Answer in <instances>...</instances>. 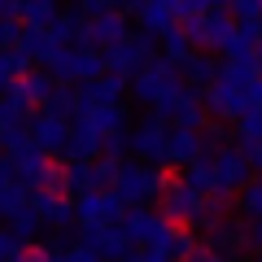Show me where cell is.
I'll list each match as a JSON object with an SVG mask.
<instances>
[{
  "label": "cell",
  "mask_w": 262,
  "mask_h": 262,
  "mask_svg": "<svg viewBox=\"0 0 262 262\" xmlns=\"http://www.w3.org/2000/svg\"><path fill=\"white\" fill-rule=\"evenodd\" d=\"M57 5H48V0H31V5H18V22L22 27H39V31H48L53 27V18H57Z\"/></svg>",
  "instance_id": "23"
},
{
  "label": "cell",
  "mask_w": 262,
  "mask_h": 262,
  "mask_svg": "<svg viewBox=\"0 0 262 262\" xmlns=\"http://www.w3.org/2000/svg\"><path fill=\"white\" fill-rule=\"evenodd\" d=\"M5 232H9L13 241H22V245H31V236L39 232V219H35V210H31V206H22L18 214H13L9 223H5Z\"/></svg>",
  "instance_id": "26"
},
{
  "label": "cell",
  "mask_w": 262,
  "mask_h": 262,
  "mask_svg": "<svg viewBox=\"0 0 262 262\" xmlns=\"http://www.w3.org/2000/svg\"><path fill=\"white\" fill-rule=\"evenodd\" d=\"M122 18H140V35L162 39L166 31L179 27L175 18V0H153V5H122Z\"/></svg>",
  "instance_id": "10"
},
{
  "label": "cell",
  "mask_w": 262,
  "mask_h": 262,
  "mask_svg": "<svg viewBox=\"0 0 262 262\" xmlns=\"http://www.w3.org/2000/svg\"><path fill=\"white\" fill-rule=\"evenodd\" d=\"M184 188H192L196 196H210L214 192V166H210V158H196L184 166V179H179Z\"/></svg>",
  "instance_id": "21"
},
{
  "label": "cell",
  "mask_w": 262,
  "mask_h": 262,
  "mask_svg": "<svg viewBox=\"0 0 262 262\" xmlns=\"http://www.w3.org/2000/svg\"><path fill=\"white\" fill-rule=\"evenodd\" d=\"M22 249H27V245H22V241H13V236L5 232V227H0V262H13Z\"/></svg>",
  "instance_id": "39"
},
{
  "label": "cell",
  "mask_w": 262,
  "mask_h": 262,
  "mask_svg": "<svg viewBox=\"0 0 262 262\" xmlns=\"http://www.w3.org/2000/svg\"><path fill=\"white\" fill-rule=\"evenodd\" d=\"M61 262H101L96 258V249H88V245H70V249H61Z\"/></svg>",
  "instance_id": "38"
},
{
  "label": "cell",
  "mask_w": 262,
  "mask_h": 262,
  "mask_svg": "<svg viewBox=\"0 0 262 262\" xmlns=\"http://www.w3.org/2000/svg\"><path fill=\"white\" fill-rule=\"evenodd\" d=\"M184 262H232V258H219V253H210V249H196L192 258H184Z\"/></svg>",
  "instance_id": "42"
},
{
  "label": "cell",
  "mask_w": 262,
  "mask_h": 262,
  "mask_svg": "<svg viewBox=\"0 0 262 262\" xmlns=\"http://www.w3.org/2000/svg\"><path fill=\"white\" fill-rule=\"evenodd\" d=\"M75 118H83L101 140H105V136H127V131H131V118H127L122 105H92V110H75Z\"/></svg>",
  "instance_id": "15"
},
{
  "label": "cell",
  "mask_w": 262,
  "mask_h": 262,
  "mask_svg": "<svg viewBox=\"0 0 262 262\" xmlns=\"http://www.w3.org/2000/svg\"><path fill=\"white\" fill-rule=\"evenodd\" d=\"M22 144H31V140H27V127H13V122H0V153H5V158H13V153H18Z\"/></svg>",
  "instance_id": "34"
},
{
  "label": "cell",
  "mask_w": 262,
  "mask_h": 262,
  "mask_svg": "<svg viewBox=\"0 0 262 262\" xmlns=\"http://www.w3.org/2000/svg\"><path fill=\"white\" fill-rule=\"evenodd\" d=\"M122 153H127V136H105V140H101V158L122 162Z\"/></svg>",
  "instance_id": "37"
},
{
  "label": "cell",
  "mask_w": 262,
  "mask_h": 262,
  "mask_svg": "<svg viewBox=\"0 0 262 262\" xmlns=\"http://www.w3.org/2000/svg\"><path fill=\"white\" fill-rule=\"evenodd\" d=\"M39 110H44V114H57V118H75V88H70V83H57L53 96H48Z\"/></svg>",
  "instance_id": "27"
},
{
  "label": "cell",
  "mask_w": 262,
  "mask_h": 262,
  "mask_svg": "<svg viewBox=\"0 0 262 262\" xmlns=\"http://www.w3.org/2000/svg\"><path fill=\"white\" fill-rule=\"evenodd\" d=\"M201 210H206V196H196L192 188H184L175 179V184L162 192V223H170V227H179V223H196L201 219Z\"/></svg>",
  "instance_id": "8"
},
{
  "label": "cell",
  "mask_w": 262,
  "mask_h": 262,
  "mask_svg": "<svg viewBox=\"0 0 262 262\" xmlns=\"http://www.w3.org/2000/svg\"><path fill=\"white\" fill-rule=\"evenodd\" d=\"M27 201H31V192H27V188H18L13 179H9V184H0V219H5V223H9V219L18 214V210L27 206Z\"/></svg>",
  "instance_id": "29"
},
{
  "label": "cell",
  "mask_w": 262,
  "mask_h": 262,
  "mask_svg": "<svg viewBox=\"0 0 262 262\" xmlns=\"http://www.w3.org/2000/svg\"><path fill=\"white\" fill-rule=\"evenodd\" d=\"M127 96V79L118 75H101L92 83H79L75 88V110H92V105H122Z\"/></svg>",
  "instance_id": "12"
},
{
  "label": "cell",
  "mask_w": 262,
  "mask_h": 262,
  "mask_svg": "<svg viewBox=\"0 0 262 262\" xmlns=\"http://www.w3.org/2000/svg\"><path fill=\"white\" fill-rule=\"evenodd\" d=\"M258 262H262V249H258Z\"/></svg>",
  "instance_id": "47"
},
{
  "label": "cell",
  "mask_w": 262,
  "mask_h": 262,
  "mask_svg": "<svg viewBox=\"0 0 262 262\" xmlns=\"http://www.w3.org/2000/svg\"><path fill=\"white\" fill-rule=\"evenodd\" d=\"M122 262H136V253H131V258H122Z\"/></svg>",
  "instance_id": "46"
},
{
  "label": "cell",
  "mask_w": 262,
  "mask_h": 262,
  "mask_svg": "<svg viewBox=\"0 0 262 262\" xmlns=\"http://www.w3.org/2000/svg\"><path fill=\"white\" fill-rule=\"evenodd\" d=\"M227 18H232L236 27H258L262 22V0H232V5H227Z\"/></svg>",
  "instance_id": "31"
},
{
  "label": "cell",
  "mask_w": 262,
  "mask_h": 262,
  "mask_svg": "<svg viewBox=\"0 0 262 262\" xmlns=\"http://www.w3.org/2000/svg\"><path fill=\"white\" fill-rule=\"evenodd\" d=\"M245 105H249V110H262V75L245 88Z\"/></svg>",
  "instance_id": "40"
},
{
  "label": "cell",
  "mask_w": 262,
  "mask_h": 262,
  "mask_svg": "<svg viewBox=\"0 0 262 262\" xmlns=\"http://www.w3.org/2000/svg\"><path fill=\"white\" fill-rule=\"evenodd\" d=\"M175 70H179V83H184V88H196V92H201V88H210V83L219 79L214 53H188Z\"/></svg>",
  "instance_id": "17"
},
{
  "label": "cell",
  "mask_w": 262,
  "mask_h": 262,
  "mask_svg": "<svg viewBox=\"0 0 262 262\" xmlns=\"http://www.w3.org/2000/svg\"><path fill=\"white\" fill-rule=\"evenodd\" d=\"M196 249H201L196 236L184 232V227H175V232H170V245H166V258H170V262H184V258H192Z\"/></svg>",
  "instance_id": "32"
},
{
  "label": "cell",
  "mask_w": 262,
  "mask_h": 262,
  "mask_svg": "<svg viewBox=\"0 0 262 262\" xmlns=\"http://www.w3.org/2000/svg\"><path fill=\"white\" fill-rule=\"evenodd\" d=\"M245 236H249V227L232 223V219H219L214 227H210V253H219V258H232L236 249H245Z\"/></svg>",
  "instance_id": "19"
},
{
  "label": "cell",
  "mask_w": 262,
  "mask_h": 262,
  "mask_svg": "<svg viewBox=\"0 0 262 262\" xmlns=\"http://www.w3.org/2000/svg\"><path fill=\"white\" fill-rule=\"evenodd\" d=\"M31 75V61L18 53V48H9V53H0V92L9 83H18V79H27Z\"/></svg>",
  "instance_id": "24"
},
{
  "label": "cell",
  "mask_w": 262,
  "mask_h": 262,
  "mask_svg": "<svg viewBox=\"0 0 262 262\" xmlns=\"http://www.w3.org/2000/svg\"><path fill=\"white\" fill-rule=\"evenodd\" d=\"M66 162H96L101 158V136L83 118H70V140H66Z\"/></svg>",
  "instance_id": "18"
},
{
  "label": "cell",
  "mask_w": 262,
  "mask_h": 262,
  "mask_svg": "<svg viewBox=\"0 0 262 262\" xmlns=\"http://www.w3.org/2000/svg\"><path fill=\"white\" fill-rule=\"evenodd\" d=\"M201 105H206V114H214V118H241V114H249L245 92L241 88H227V83H210L206 92H201Z\"/></svg>",
  "instance_id": "16"
},
{
  "label": "cell",
  "mask_w": 262,
  "mask_h": 262,
  "mask_svg": "<svg viewBox=\"0 0 262 262\" xmlns=\"http://www.w3.org/2000/svg\"><path fill=\"white\" fill-rule=\"evenodd\" d=\"M9 179H13V175H9V158L0 153V184H9Z\"/></svg>",
  "instance_id": "44"
},
{
  "label": "cell",
  "mask_w": 262,
  "mask_h": 262,
  "mask_svg": "<svg viewBox=\"0 0 262 262\" xmlns=\"http://www.w3.org/2000/svg\"><path fill=\"white\" fill-rule=\"evenodd\" d=\"M179 31L188 35L192 53H210V48H223L227 39H232L236 22L227 18V5H210V9H206V18H196V22H184Z\"/></svg>",
  "instance_id": "4"
},
{
  "label": "cell",
  "mask_w": 262,
  "mask_h": 262,
  "mask_svg": "<svg viewBox=\"0 0 262 262\" xmlns=\"http://www.w3.org/2000/svg\"><path fill=\"white\" fill-rule=\"evenodd\" d=\"M27 140L35 144L39 153H66V140H70V118H57V114H44L35 110L27 122Z\"/></svg>",
  "instance_id": "7"
},
{
  "label": "cell",
  "mask_w": 262,
  "mask_h": 262,
  "mask_svg": "<svg viewBox=\"0 0 262 262\" xmlns=\"http://www.w3.org/2000/svg\"><path fill=\"white\" fill-rule=\"evenodd\" d=\"M249 144H262V110L236 118V149H249Z\"/></svg>",
  "instance_id": "25"
},
{
  "label": "cell",
  "mask_w": 262,
  "mask_h": 262,
  "mask_svg": "<svg viewBox=\"0 0 262 262\" xmlns=\"http://www.w3.org/2000/svg\"><path fill=\"white\" fill-rule=\"evenodd\" d=\"M44 75L53 79V83H92V79L105 75V61L101 53H92V48H57L53 57L44 61Z\"/></svg>",
  "instance_id": "2"
},
{
  "label": "cell",
  "mask_w": 262,
  "mask_h": 262,
  "mask_svg": "<svg viewBox=\"0 0 262 262\" xmlns=\"http://www.w3.org/2000/svg\"><path fill=\"white\" fill-rule=\"evenodd\" d=\"M158 57V39L153 35H140V31H131L122 44H114V48H105L101 53V61H105V75H118V79H136L144 70V66Z\"/></svg>",
  "instance_id": "3"
},
{
  "label": "cell",
  "mask_w": 262,
  "mask_h": 262,
  "mask_svg": "<svg viewBox=\"0 0 262 262\" xmlns=\"http://www.w3.org/2000/svg\"><path fill=\"white\" fill-rule=\"evenodd\" d=\"M196 158H206L201 131L166 127V153H162V166H188V162H196Z\"/></svg>",
  "instance_id": "13"
},
{
  "label": "cell",
  "mask_w": 262,
  "mask_h": 262,
  "mask_svg": "<svg viewBox=\"0 0 262 262\" xmlns=\"http://www.w3.org/2000/svg\"><path fill=\"white\" fill-rule=\"evenodd\" d=\"M118 227L127 232V241H131V245H144V241H149V236L162 227V219L153 214V210H144V206H131L127 214H122V223H118Z\"/></svg>",
  "instance_id": "20"
},
{
  "label": "cell",
  "mask_w": 262,
  "mask_h": 262,
  "mask_svg": "<svg viewBox=\"0 0 262 262\" xmlns=\"http://www.w3.org/2000/svg\"><path fill=\"white\" fill-rule=\"evenodd\" d=\"M92 175H96V192H110V188H114V175H118V162L96 158V162H92Z\"/></svg>",
  "instance_id": "35"
},
{
  "label": "cell",
  "mask_w": 262,
  "mask_h": 262,
  "mask_svg": "<svg viewBox=\"0 0 262 262\" xmlns=\"http://www.w3.org/2000/svg\"><path fill=\"white\" fill-rule=\"evenodd\" d=\"M236 210H241L245 219H253V223L262 219V179H249V184L241 188V196H236Z\"/></svg>",
  "instance_id": "28"
},
{
  "label": "cell",
  "mask_w": 262,
  "mask_h": 262,
  "mask_svg": "<svg viewBox=\"0 0 262 262\" xmlns=\"http://www.w3.org/2000/svg\"><path fill=\"white\" fill-rule=\"evenodd\" d=\"M127 153H136V162H144V166H149V162L162 166V153H166V122H158L149 114L136 131H127Z\"/></svg>",
  "instance_id": "9"
},
{
  "label": "cell",
  "mask_w": 262,
  "mask_h": 262,
  "mask_svg": "<svg viewBox=\"0 0 262 262\" xmlns=\"http://www.w3.org/2000/svg\"><path fill=\"white\" fill-rule=\"evenodd\" d=\"M253 57H258V66H262V27H258V39H253Z\"/></svg>",
  "instance_id": "45"
},
{
  "label": "cell",
  "mask_w": 262,
  "mask_h": 262,
  "mask_svg": "<svg viewBox=\"0 0 262 262\" xmlns=\"http://www.w3.org/2000/svg\"><path fill=\"white\" fill-rule=\"evenodd\" d=\"M241 158H245V166H249V170H262V144H249V149H241Z\"/></svg>",
  "instance_id": "41"
},
{
  "label": "cell",
  "mask_w": 262,
  "mask_h": 262,
  "mask_svg": "<svg viewBox=\"0 0 262 262\" xmlns=\"http://www.w3.org/2000/svg\"><path fill=\"white\" fill-rule=\"evenodd\" d=\"M53 88H57V83L44 75V70H31V75L22 79V92H27V101H31V105H44L48 96H53Z\"/></svg>",
  "instance_id": "30"
},
{
  "label": "cell",
  "mask_w": 262,
  "mask_h": 262,
  "mask_svg": "<svg viewBox=\"0 0 262 262\" xmlns=\"http://www.w3.org/2000/svg\"><path fill=\"white\" fill-rule=\"evenodd\" d=\"M210 166H214V192H223V196L241 192V188L249 184V175H253V170L245 166L241 149H219V153H210Z\"/></svg>",
  "instance_id": "11"
},
{
  "label": "cell",
  "mask_w": 262,
  "mask_h": 262,
  "mask_svg": "<svg viewBox=\"0 0 262 262\" xmlns=\"http://www.w3.org/2000/svg\"><path fill=\"white\" fill-rule=\"evenodd\" d=\"M122 214H127V206H122L114 192H83V196H75L79 227H114V223H122Z\"/></svg>",
  "instance_id": "5"
},
{
  "label": "cell",
  "mask_w": 262,
  "mask_h": 262,
  "mask_svg": "<svg viewBox=\"0 0 262 262\" xmlns=\"http://www.w3.org/2000/svg\"><path fill=\"white\" fill-rule=\"evenodd\" d=\"M18 39H22V22H9V18H0V53L18 48Z\"/></svg>",
  "instance_id": "36"
},
{
  "label": "cell",
  "mask_w": 262,
  "mask_h": 262,
  "mask_svg": "<svg viewBox=\"0 0 262 262\" xmlns=\"http://www.w3.org/2000/svg\"><path fill=\"white\" fill-rule=\"evenodd\" d=\"M179 83V70H175V61H166V57H153L149 66H144L140 75L131 79V96H136V101H144V105H153L158 101L162 92H166V88H175Z\"/></svg>",
  "instance_id": "6"
},
{
  "label": "cell",
  "mask_w": 262,
  "mask_h": 262,
  "mask_svg": "<svg viewBox=\"0 0 262 262\" xmlns=\"http://www.w3.org/2000/svg\"><path fill=\"white\" fill-rule=\"evenodd\" d=\"M188 53H192V44H188V35H184L179 27L162 35V57H166V61H175V66H179V61H184Z\"/></svg>",
  "instance_id": "33"
},
{
  "label": "cell",
  "mask_w": 262,
  "mask_h": 262,
  "mask_svg": "<svg viewBox=\"0 0 262 262\" xmlns=\"http://www.w3.org/2000/svg\"><path fill=\"white\" fill-rule=\"evenodd\" d=\"M136 262H170V258H166V253H153V249H140Z\"/></svg>",
  "instance_id": "43"
},
{
  "label": "cell",
  "mask_w": 262,
  "mask_h": 262,
  "mask_svg": "<svg viewBox=\"0 0 262 262\" xmlns=\"http://www.w3.org/2000/svg\"><path fill=\"white\" fill-rule=\"evenodd\" d=\"M31 210H35V219H39V227H70L75 223V201L70 196H57V192H31V201H27Z\"/></svg>",
  "instance_id": "14"
},
{
  "label": "cell",
  "mask_w": 262,
  "mask_h": 262,
  "mask_svg": "<svg viewBox=\"0 0 262 262\" xmlns=\"http://www.w3.org/2000/svg\"><path fill=\"white\" fill-rule=\"evenodd\" d=\"M170 184H175V175H170L166 166H144V162L127 158V162H118V175H114V188H110V192L131 210V206H144V201L162 196Z\"/></svg>",
  "instance_id": "1"
},
{
  "label": "cell",
  "mask_w": 262,
  "mask_h": 262,
  "mask_svg": "<svg viewBox=\"0 0 262 262\" xmlns=\"http://www.w3.org/2000/svg\"><path fill=\"white\" fill-rule=\"evenodd\" d=\"M258 75H262L258 61H223V66H219V79H214V83H227V88H241V92H245V88H249Z\"/></svg>",
  "instance_id": "22"
}]
</instances>
